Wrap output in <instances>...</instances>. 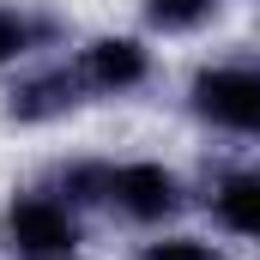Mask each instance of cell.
I'll use <instances>...</instances> for the list:
<instances>
[{"instance_id":"obj_1","label":"cell","mask_w":260,"mask_h":260,"mask_svg":"<svg viewBox=\"0 0 260 260\" xmlns=\"http://www.w3.org/2000/svg\"><path fill=\"white\" fill-rule=\"evenodd\" d=\"M79 242H85L79 206L55 188H18L0 212V248L18 260H61L79 254Z\"/></svg>"},{"instance_id":"obj_2","label":"cell","mask_w":260,"mask_h":260,"mask_svg":"<svg viewBox=\"0 0 260 260\" xmlns=\"http://www.w3.org/2000/svg\"><path fill=\"white\" fill-rule=\"evenodd\" d=\"M188 109L218 133L260 139V67H248V61L200 67L194 85H188Z\"/></svg>"},{"instance_id":"obj_3","label":"cell","mask_w":260,"mask_h":260,"mask_svg":"<svg viewBox=\"0 0 260 260\" xmlns=\"http://www.w3.org/2000/svg\"><path fill=\"white\" fill-rule=\"evenodd\" d=\"M109 206L127 224H170L188 206V188H182V176L170 164L133 157V164H109Z\"/></svg>"},{"instance_id":"obj_4","label":"cell","mask_w":260,"mask_h":260,"mask_svg":"<svg viewBox=\"0 0 260 260\" xmlns=\"http://www.w3.org/2000/svg\"><path fill=\"white\" fill-rule=\"evenodd\" d=\"M73 79H79V91H97V97H127L139 91L145 79H151V49L139 43V37H91L85 49H79V61H73Z\"/></svg>"},{"instance_id":"obj_5","label":"cell","mask_w":260,"mask_h":260,"mask_svg":"<svg viewBox=\"0 0 260 260\" xmlns=\"http://www.w3.org/2000/svg\"><path fill=\"white\" fill-rule=\"evenodd\" d=\"M212 218L230 230V236H248L260 242V170H236L212 188Z\"/></svg>"},{"instance_id":"obj_6","label":"cell","mask_w":260,"mask_h":260,"mask_svg":"<svg viewBox=\"0 0 260 260\" xmlns=\"http://www.w3.org/2000/svg\"><path fill=\"white\" fill-rule=\"evenodd\" d=\"M139 18L157 37H188V30L218 18V0H139Z\"/></svg>"},{"instance_id":"obj_7","label":"cell","mask_w":260,"mask_h":260,"mask_svg":"<svg viewBox=\"0 0 260 260\" xmlns=\"http://www.w3.org/2000/svg\"><path fill=\"white\" fill-rule=\"evenodd\" d=\"M37 37H43V18H30L24 6H0V73L24 61L37 49Z\"/></svg>"},{"instance_id":"obj_8","label":"cell","mask_w":260,"mask_h":260,"mask_svg":"<svg viewBox=\"0 0 260 260\" xmlns=\"http://www.w3.org/2000/svg\"><path fill=\"white\" fill-rule=\"evenodd\" d=\"M133 260H224V248L206 242V236H182V230H170V236L139 242V254H133Z\"/></svg>"},{"instance_id":"obj_9","label":"cell","mask_w":260,"mask_h":260,"mask_svg":"<svg viewBox=\"0 0 260 260\" xmlns=\"http://www.w3.org/2000/svg\"><path fill=\"white\" fill-rule=\"evenodd\" d=\"M61 260H79V254H61Z\"/></svg>"}]
</instances>
